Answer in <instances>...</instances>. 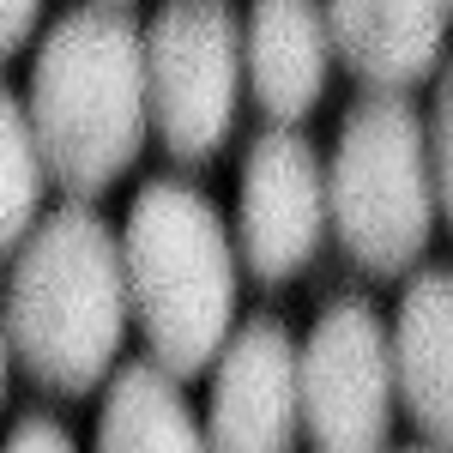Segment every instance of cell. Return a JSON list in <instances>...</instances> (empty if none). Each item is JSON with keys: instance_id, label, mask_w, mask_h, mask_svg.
I'll return each instance as SVG.
<instances>
[{"instance_id": "obj_1", "label": "cell", "mask_w": 453, "mask_h": 453, "mask_svg": "<svg viewBox=\"0 0 453 453\" xmlns=\"http://www.w3.org/2000/svg\"><path fill=\"white\" fill-rule=\"evenodd\" d=\"M31 121L49 188L91 206L145 151V25L134 6L91 0L61 12L31 61Z\"/></svg>"}, {"instance_id": "obj_2", "label": "cell", "mask_w": 453, "mask_h": 453, "mask_svg": "<svg viewBox=\"0 0 453 453\" xmlns=\"http://www.w3.org/2000/svg\"><path fill=\"white\" fill-rule=\"evenodd\" d=\"M0 320L12 357L49 393L85 399L104 387V375H115L127 339V279L104 211L61 200L36 218L25 248L12 254Z\"/></svg>"}, {"instance_id": "obj_3", "label": "cell", "mask_w": 453, "mask_h": 453, "mask_svg": "<svg viewBox=\"0 0 453 453\" xmlns=\"http://www.w3.org/2000/svg\"><path fill=\"white\" fill-rule=\"evenodd\" d=\"M127 314L140 320L145 345L170 381L206 375L224 339L236 333V242L224 230V211L194 181L151 175L127 224L115 230Z\"/></svg>"}, {"instance_id": "obj_4", "label": "cell", "mask_w": 453, "mask_h": 453, "mask_svg": "<svg viewBox=\"0 0 453 453\" xmlns=\"http://www.w3.org/2000/svg\"><path fill=\"white\" fill-rule=\"evenodd\" d=\"M435 224L441 211H435L418 104L363 91L345 109L333 164H326V230L345 242L363 273L393 279L418 266Z\"/></svg>"}, {"instance_id": "obj_5", "label": "cell", "mask_w": 453, "mask_h": 453, "mask_svg": "<svg viewBox=\"0 0 453 453\" xmlns=\"http://www.w3.org/2000/svg\"><path fill=\"white\" fill-rule=\"evenodd\" d=\"M242 97V12L175 0L145 25V127L175 164H206Z\"/></svg>"}, {"instance_id": "obj_6", "label": "cell", "mask_w": 453, "mask_h": 453, "mask_svg": "<svg viewBox=\"0 0 453 453\" xmlns=\"http://www.w3.org/2000/svg\"><path fill=\"white\" fill-rule=\"evenodd\" d=\"M296 411L314 453H387L393 363L387 320L369 296H333L296 345Z\"/></svg>"}, {"instance_id": "obj_7", "label": "cell", "mask_w": 453, "mask_h": 453, "mask_svg": "<svg viewBox=\"0 0 453 453\" xmlns=\"http://www.w3.org/2000/svg\"><path fill=\"white\" fill-rule=\"evenodd\" d=\"M326 236V164L296 127H266L248 145L236 254L260 284H290Z\"/></svg>"}, {"instance_id": "obj_8", "label": "cell", "mask_w": 453, "mask_h": 453, "mask_svg": "<svg viewBox=\"0 0 453 453\" xmlns=\"http://www.w3.org/2000/svg\"><path fill=\"white\" fill-rule=\"evenodd\" d=\"M296 339L279 314H248L211 363L206 453H290L296 448Z\"/></svg>"}, {"instance_id": "obj_9", "label": "cell", "mask_w": 453, "mask_h": 453, "mask_svg": "<svg viewBox=\"0 0 453 453\" xmlns=\"http://www.w3.org/2000/svg\"><path fill=\"white\" fill-rule=\"evenodd\" d=\"M320 31L369 97H405L441 73L448 0H333L320 6Z\"/></svg>"}, {"instance_id": "obj_10", "label": "cell", "mask_w": 453, "mask_h": 453, "mask_svg": "<svg viewBox=\"0 0 453 453\" xmlns=\"http://www.w3.org/2000/svg\"><path fill=\"white\" fill-rule=\"evenodd\" d=\"M387 363H393V405L418 423L423 448L448 453L453 441V273L418 266L405 284L399 314L387 326Z\"/></svg>"}, {"instance_id": "obj_11", "label": "cell", "mask_w": 453, "mask_h": 453, "mask_svg": "<svg viewBox=\"0 0 453 453\" xmlns=\"http://www.w3.org/2000/svg\"><path fill=\"white\" fill-rule=\"evenodd\" d=\"M333 79V49L320 31V6L303 0H260L242 19V85L273 115V127H296Z\"/></svg>"}, {"instance_id": "obj_12", "label": "cell", "mask_w": 453, "mask_h": 453, "mask_svg": "<svg viewBox=\"0 0 453 453\" xmlns=\"http://www.w3.org/2000/svg\"><path fill=\"white\" fill-rule=\"evenodd\" d=\"M97 453H206V435L181 381H170L145 357L115 369L104 418H97Z\"/></svg>"}, {"instance_id": "obj_13", "label": "cell", "mask_w": 453, "mask_h": 453, "mask_svg": "<svg viewBox=\"0 0 453 453\" xmlns=\"http://www.w3.org/2000/svg\"><path fill=\"white\" fill-rule=\"evenodd\" d=\"M42 157H36L31 121H25V104L0 85V266L25 248V236L42 218Z\"/></svg>"}, {"instance_id": "obj_14", "label": "cell", "mask_w": 453, "mask_h": 453, "mask_svg": "<svg viewBox=\"0 0 453 453\" xmlns=\"http://www.w3.org/2000/svg\"><path fill=\"white\" fill-rule=\"evenodd\" d=\"M423 151H429V181H435V211L453 218V79L435 73V104L423 115Z\"/></svg>"}, {"instance_id": "obj_15", "label": "cell", "mask_w": 453, "mask_h": 453, "mask_svg": "<svg viewBox=\"0 0 453 453\" xmlns=\"http://www.w3.org/2000/svg\"><path fill=\"white\" fill-rule=\"evenodd\" d=\"M0 453H79V441L67 435V423L49 411H25L12 423V435L0 441Z\"/></svg>"}, {"instance_id": "obj_16", "label": "cell", "mask_w": 453, "mask_h": 453, "mask_svg": "<svg viewBox=\"0 0 453 453\" xmlns=\"http://www.w3.org/2000/svg\"><path fill=\"white\" fill-rule=\"evenodd\" d=\"M36 25H42V6L36 0H0V67L36 36Z\"/></svg>"}, {"instance_id": "obj_17", "label": "cell", "mask_w": 453, "mask_h": 453, "mask_svg": "<svg viewBox=\"0 0 453 453\" xmlns=\"http://www.w3.org/2000/svg\"><path fill=\"white\" fill-rule=\"evenodd\" d=\"M6 369H12V339H6V320H0V405H6Z\"/></svg>"}, {"instance_id": "obj_18", "label": "cell", "mask_w": 453, "mask_h": 453, "mask_svg": "<svg viewBox=\"0 0 453 453\" xmlns=\"http://www.w3.org/2000/svg\"><path fill=\"white\" fill-rule=\"evenodd\" d=\"M393 453H441V448H393Z\"/></svg>"}]
</instances>
